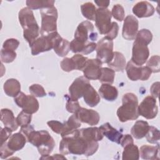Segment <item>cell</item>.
Returning <instances> with one entry per match:
<instances>
[{"label": "cell", "instance_id": "obj_9", "mask_svg": "<svg viewBox=\"0 0 160 160\" xmlns=\"http://www.w3.org/2000/svg\"><path fill=\"white\" fill-rule=\"evenodd\" d=\"M149 56V51L148 44L138 39H135L132 46L131 61L137 66H142L148 60Z\"/></svg>", "mask_w": 160, "mask_h": 160}, {"label": "cell", "instance_id": "obj_49", "mask_svg": "<svg viewBox=\"0 0 160 160\" xmlns=\"http://www.w3.org/2000/svg\"><path fill=\"white\" fill-rule=\"evenodd\" d=\"M111 23H112L111 28L110 29L109 31L108 32V34L106 35L105 37L109 39L113 40L118 36V31H119V26H118V24H117V22H112Z\"/></svg>", "mask_w": 160, "mask_h": 160}, {"label": "cell", "instance_id": "obj_39", "mask_svg": "<svg viewBox=\"0 0 160 160\" xmlns=\"http://www.w3.org/2000/svg\"><path fill=\"white\" fill-rule=\"evenodd\" d=\"M64 97L66 98V110L71 113H76L77 111L81 108L79 106V103L78 100L73 99L70 98V96L66 94Z\"/></svg>", "mask_w": 160, "mask_h": 160}, {"label": "cell", "instance_id": "obj_47", "mask_svg": "<svg viewBox=\"0 0 160 160\" xmlns=\"http://www.w3.org/2000/svg\"><path fill=\"white\" fill-rule=\"evenodd\" d=\"M61 68L65 72H70L75 69L74 65L71 58H65L61 62Z\"/></svg>", "mask_w": 160, "mask_h": 160}, {"label": "cell", "instance_id": "obj_48", "mask_svg": "<svg viewBox=\"0 0 160 160\" xmlns=\"http://www.w3.org/2000/svg\"><path fill=\"white\" fill-rule=\"evenodd\" d=\"M14 153V151H11L8 146L6 141L3 144H1L0 148V157L1 159H6L9 156H12Z\"/></svg>", "mask_w": 160, "mask_h": 160}, {"label": "cell", "instance_id": "obj_31", "mask_svg": "<svg viewBox=\"0 0 160 160\" xmlns=\"http://www.w3.org/2000/svg\"><path fill=\"white\" fill-rule=\"evenodd\" d=\"M139 158V150L134 143L129 144L124 147L122 154L123 160H138Z\"/></svg>", "mask_w": 160, "mask_h": 160}, {"label": "cell", "instance_id": "obj_53", "mask_svg": "<svg viewBox=\"0 0 160 160\" xmlns=\"http://www.w3.org/2000/svg\"><path fill=\"white\" fill-rule=\"evenodd\" d=\"M94 2L97 4L99 8H107L109 6L110 1H94Z\"/></svg>", "mask_w": 160, "mask_h": 160}, {"label": "cell", "instance_id": "obj_17", "mask_svg": "<svg viewBox=\"0 0 160 160\" xmlns=\"http://www.w3.org/2000/svg\"><path fill=\"white\" fill-rule=\"evenodd\" d=\"M74 114L80 122L87 123L90 126L98 124L100 119L99 114L97 111L84 108L81 107Z\"/></svg>", "mask_w": 160, "mask_h": 160}, {"label": "cell", "instance_id": "obj_11", "mask_svg": "<svg viewBox=\"0 0 160 160\" xmlns=\"http://www.w3.org/2000/svg\"><path fill=\"white\" fill-rule=\"evenodd\" d=\"M15 103L22 109V111L29 114H34L39 109V102L32 95H27L22 92L14 98Z\"/></svg>", "mask_w": 160, "mask_h": 160}, {"label": "cell", "instance_id": "obj_23", "mask_svg": "<svg viewBox=\"0 0 160 160\" xmlns=\"http://www.w3.org/2000/svg\"><path fill=\"white\" fill-rule=\"evenodd\" d=\"M1 121L5 127L11 129L12 131L17 130L18 128L19 125L16 118H15L12 111L9 109L4 108L1 110Z\"/></svg>", "mask_w": 160, "mask_h": 160}, {"label": "cell", "instance_id": "obj_35", "mask_svg": "<svg viewBox=\"0 0 160 160\" xmlns=\"http://www.w3.org/2000/svg\"><path fill=\"white\" fill-rule=\"evenodd\" d=\"M47 124L52 129L53 132H54L55 133L59 134L61 136L67 132L68 131H71L66 126L65 122L64 123H62L58 121L52 120V121H48L47 122Z\"/></svg>", "mask_w": 160, "mask_h": 160}, {"label": "cell", "instance_id": "obj_40", "mask_svg": "<svg viewBox=\"0 0 160 160\" xmlns=\"http://www.w3.org/2000/svg\"><path fill=\"white\" fill-rule=\"evenodd\" d=\"M135 39H138L148 45L152 41V34L149 30L142 29L138 32Z\"/></svg>", "mask_w": 160, "mask_h": 160}, {"label": "cell", "instance_id": "obj_7", "mask_svg": "<svg viewBox=\"0 0 160 160\" xmlns=\"http://www.w3.org/2000/svg\"><path fill=\"white\" fill-rule=\"evenodd\" d=\"M114 56L113 41L106 37L101 39L97 43L96 59L102 63H109Z\"/></svg>", "mask_w": 160, "mask_h": 160}, {"label": "cell", "instance_id": "obj_29", "mask_svg": "<svg viewBox=\"0 0 160 160\" xmlns=\"http://www.w3.org/2000/svg\"><path fill=\"white\" fill-rule=\"evenodd\" d=\"M149 126L147 121H137L131 129L132 136L137 139H142L147 134Z\"/></svg>", "mask_w": 160, "mask_h": 160}, {"label": "cell", "instance_id": "obj_32", "mask_svg": "<svg viewBox=\"0 0 160 160\" xmlns=\"http://www.w3.org/2000/svg\"><path fill=\"white\" fill-rule=\"evenodd\" d=\"M54 1L52 0H28L27 7L31 9H46L54 7Z\"/></svg>", "mask_w": 160, "mask_h": 160}, {"label": "cell", "instance_id": "obj_26", "mask_svg": "<svg viewBox=\"0 0 160 160\" xmlns=\"http://www.w3.org/2000/svg\"><path fill=\"white\" fill-rule=\"evenodd\" d=\"M80 134L86 140L89 141H99L103 138V135L97 127H90L79 129Z\"/></svg>", "mask_w": 160, "mask_h": 160}, {"label": "cell", "instance_id": "obj_41", "mask_svg": "<svg viewBox=\"0 0 160 160\" xmlns=\"http://www.w3.org/2000/svg\"><path fill=\"white\" fill-rule=\"evenodd\" d=\"M147 67H148L152 72H159L160 66V57L158 55H154L150 58L147 62Z\"/></svg>", "mask_w": 160, "mask_h": 160}, {"label": "cell", "instance_id": "obj_37", "mask_svg": "<svg viewBox=\"0 0 160 160\" xmlns=\"http://www.w3.org/2000/svg\"><path fill=\"white\" fill-rule=\"evenodd\" d=\"M71 59L73 61L75 69L82 71V69L86 66L88 58L87 57L82 56V54H76L71 58Z\"/></svg>", "mask_w": 160, "mask_h": 160}, {"label": "cell", "instance_id": "obj_42", "mask_svg": "<svg viewBox=\"0 0 160 160\" xmlns=\"http://www.w3.org/2000/svg\"><path fill=\"white\" fill-rule=\"evenodd\" d=\"M16 58V52L15 51H10L2 49L1 50V60L2 62L10 63L12 62Z\"/></svg>", "mask_w": 160, "mask_h": 160}, {"label": "cell", "instance_id": "obj_15", "mask_svg": "<svg viewBox=\"0 0 160 160\" xmlns=\"http://www.w3.org/2000/svg\"><path fill=\"white\" fill-rule=\"evenodd\" d=\"M102 64L98 59H88L85 67L82 69L84 77L88 80L99 79Z\"/></svg>", "mask_w": 160, "mask_h": 160}, {"label": "cell", "instance_id": "obj_13", "mask_svg": "<svg viewBox=\"0 0 160 160\" xmlns=\"http://www.w3.org/2000/svg\"><path fill=\"white\" fill-rule=\"evenodd\" d=\"M138 111L139 115L146 119H151L156 118L158 112L156 98L152 96H146L138 105Z\"/></svg>", "mask_w": 160, "mask_h": 160}, {"label": "cell", "instance_id": "obj_4", "mask_svg": "<svg viewBox=\"0 0 160 160\" xmlns=\"http://www.w3.org/2000/svg\"><path fill=\"white\" fill-rule=\"evenodd\" d=\"M122 106L117 110V116L122 122L136 120L139 117L138 111V99L137 96L131 92L124 94L122 98Z\"/></svg>", "mask_w": 160, "mask_h": 160}, {"label": "cell", "instance_id": "obj_25", "mask_svg": "<svg viewBox=\"0 0 160 160\" xmlns=\"http://www.w3.org/2000/svg\"><path fill=\"white\" fill-rule=\"evenodd\" d=\"M99 94L108 101H113L118 96L117 88L109 84H102L99 89Z\"/></svg>", "mask_w": 160, "mask_h": 160}, {"label": "cell", "instance_id": "obj_10", "mask_svg": "<svg viewBox=\"0 0 160 160\" xmlns=\"http://www.w3.org/2000/svg\"><path fill=\"white\" fill-rule=\"evenodd\" d=\"M126 71L128 78L133 81L148 80L152 73L151 69L147 66H137L129 61L126 66Z\"/></svg>", "mask_w": 160, "mask_h": 160}, {"label": "cell", "instance_id": "obj_43", "mask_svg": "<svg viewBox=\"0 0 160 160\" xmlns=\"http://www.w3.org/2000/svg\"><path fill=\"white\" fill-rule=\"evenodd\" d=\"M111 15L115 19L118 20V21L121 22L123 21L125 15L124 8L119 4H115L112 9Z\"/></svg>", "mask_w": 160, "mask_h": 160}, {"label": "cell", "instance_id": "obj_52", "mask_svg": "<svg viewBox=\"0 0 160 160\" xmlns=\"http://www.w3.org/2000/svg\"><path fill=\"white\" fill-rule=\"evenodd\" d=\"M134 143L133 141V139L131 136V135L130 134H125L124 136H122L121 140V145L122 148H124V146H126V145H128L129 144H132Z\"/></svg>", "mask_w": 160, "mask_h": 160}, {"label": "cell", "instance_id": "obj_27", "mask_svg": "<svg viewBox=\"0 0 160 160\" xmlns=\"http://www.w3.org/2000/svg\"><path fill=\"white\" fill-rule=\"evenodd\" d=\"M84 102L90 107H94L97 106L100 102L99 94L96 91L94 88L89 84L82 96Z\"/></svg>", "mask_w": 160, "mask_h": 160}, {"label": "cell", "instance_id": "obj_12", "mask_svg": "<svg viewBox=\"0 0 160 160\" xmlns=\"http://www.w3.org/2000/svg\"><path fill=\"white\" fill-rule=\"evenodd\" d=\"M111 12L107 8L96 9L95 18L96 26L101 34L106 35L111 28Z\"/></svg>", "mask_w": 160, "mask_h": 160}, {"label": "cell", "instance_id": "obj_34", "mask_svg": "<svg viewBox=\"0 0 160 160\" xmlns=\"http://www.w3.org/2000/svg\"><path fill=\"white\" fill-rule=\"evenodd\" d=\"M115 77V71L109 68H101V75L99 80L102 84H111L114 82Z\"/></svg>", "mask_w": 160, "mask_h": 160}, {"label": "cell", "instance_id": "obj_36", "mask_svg": "<svg viewBox=\"0 0 160 160\" xmlns=\"http://www.w3.org/2000/svg\"><path fill=\"white\" fill-rule=\"evenodd\" d=\"M159 131L156 128L149 126L148 131L146 134L145 137L148 142L151 144H159Z\"/></svg>", "mask_w": 160, "mask_h": 160}, {"label": "cell", "instance_id": "obj_21", "mask_svg": "<svg viewBox=\"0 0 160 160\" xmlns=\"http://www.w3.org/2000/svg\"><path fill=\"white\" fill-rule=\"evenodd\" d=\"M97 44L94 42H89L82 44L74 39L70 42L71 50L74 53L80 52L83 54H88L93 52L96 49Z\"/></svg>", "mask_w": 160, "mask_h": 160}, {"label": "cell", "instance_id": "obj_2", "mask_svg": "<svg viewBox=\"0 0 160 160\" xmlns=\"http://www.w3.org/2000/svg\"><path fill=\"white\" fill-rule=\"evenodd\" d=\"M20 132L25 136L28 142L37 147L39 153L42 156H49L52 152L55 146V142L47 131H35L29 124L21 128Z\"/></svg>", "mask_w": 160, "mask_h": 160}, {"label": "cell", "instance_id": "obj_30", "mask_svg": "<svg viewBox=\"0 0 160 160\" xmlns=\"http://www.w3.org/2000/svg\"><path fill=\"white\" fill-rule=\"evenodd\" d=\"M109 67L114 71L123 72L126 68V58L124 56L119 52H114V56L111 62L108 63Z\"/></svg>", "mask_w": 160, "mask_h": 160}, {"label": "cell", "instance_id": "obj_45", "mask_svg": "<svg viewBox=\"0 0 160 160\" xmlns=\"http://www.w3.org/2000/svg\"><path fill=\"white\" fill-rule=\"evenodd\" d=\"M19 45V41L14 38L6 39L2 45V49L10 51H15Z\"/></svg>", "mask_w": 160, "mask_h": 160}, {"label": "cell", "instance_id": "obj_24", "mask_svg": "<svg viewBox=\"0 0 160 160\" xmlns=\"http://www.w3.org/2000/svg\"><path fill=\"white\" fill-rule=\"evenodd\" d=\"M139 156L143 159L154 160L159 159L158 154L159 150V144L156 146L143 145L140 148Z\"/></svg>", "mask_w": 160, "mask_h": 160}, {"label": "cell", "instance_id": "obj_51", "mask_svg": "<svg viewBox=\"0 0 160 160\" xmlns=\"http://www.w3.org/2000/svg\"><path fill=\"white\" fill-rule=\"evenodd\" d=\"M159 82H154L150 88V92L152 97L154 98H158L159 95Z\"/></svg>", "mask_w": 160, "mask_h": 160}, {"label": "cell", "instance_id": "obj_28", "mask_svg": "<svg viewBox=\"0 0 160 160\" xmlns=\"http://www.w3.org/2000/svg\"><path fill=\"white\" fill-rule=\"evenodd\" d=\"M3 89L7 96L15 98L21 92V84L16 79H8L4 82Z\"/></svg>", "mask_w": 160, "mask_h": 160}, {"label": "cell", "instance_id": "obj_33", "mask_svg": "<svg viewBox=\"0 0 160 160\" xmlns=\"http://www.w3.org/2000/svg\"><path fill=\"white\" fill-rule=\"evenodd\" d=\"M82 14L84 18L91 21H95L96 8L95 6L91 2L82 4L81 6Z\"/></svg>", "mask_w": 160, "mask_h": 160}, {"label": "cell", "instance_id": "obj_5", "mask_svg": "<svg viewBox=\"0 0 160 160\" xmlns=\"http://www.w3.org/2000/svg\"><path fill=\"white\" fill-rule=\"evenodd\" d=\"M41 27L40 34L41 36H46L50 33L57 31V9L52 8L41 9Z\"/></svg>", "mask_w": 160, "mask_h": 160}, {"label": "cell", "instance_id": "obj_38", "mask_svg": "<svg viewBox=\"0 0 160 160\" xmlns=\"http://www.w3.org/2000/svg\"><path fill=\"white\" fill-rule=\"evenodd\" d=\"M32 119V115L31 114L27 113L24 111H22L19 113L16 118V121L18 124L21 126V128L27 126L30 124Z\"/></svg>", "mask_w": 160, "mask_h": 160}, {"label": "cell", "instance_id": "obj_18", "mask_svg": "<svg viewBox=\"0 0 160 160\" xmlns=\"http://www.w3.org/2000/svg\"><path fill=\"white\" fill-rule=\"evenodd\" d=\"M154 12L155 9L153 6L146 1L137 2L132 8L133 14L139 18L152 16Z\"/></svg>", "mask_w": 160, "mask_h": 160}, {"label": "cell", "instance_id": "obj_46", "mask_svg": "<svg viewBox=\"0 0 160 160\" xmlns=\"http://www.w3.org/2000/svg\"><path fill=\"white\" fill-rule=\"evenodd\" d=\"M66 126L68 127V128L71 130H73L75 129L79 128L81 126V123L77 118L76 115L74 114L71 116H70L68 121L65 122Z\"/></svg>", "mask_w": 160, "mask_h": 160}, {"label": "cell", "instance_id": "obj_50", "mask_svg": "<svg viewBox=\"0 0 160 160\" xmlns=\"http://www.w3.org/2000/svg\"><path fill=\"white\" fill-rule=\"evenodd\" d=\"M12 132V131L7 127L4 126V128H1V144H3L4 142L7 141V140L11 136Z\"/></svg>", "mask_w": 160, "mask_h": 160}, {"label": "cell", "instance_id": "obj_14", "mask_svg": "<svg viewBox=\"0 0 160 160\" xmlns=\"http://www.w3.org/2000/svg\"><path fill=\"white\" fill-rule=\"evenodd\" d=\"M138 20L132 15H128L124 19L122 35L126 40H134L138 32Z\"/></svg>", "mask_w": 160, "mask_h": 160}, {"label": "cell", "instance_id": "obj_22", "mask_svg": "<svg viewBox=\"0 0 160 160\" xmlns=\"http://www.w3.org/2000/svg\"><path fill=\"white\" fill-rule=\"evenodd\" d=\"M26 141L27 139L25 136L19 132L11 135L6 142L8 148L15 152V151L23 148Z\"/></svg>", "mask_w": 160, "mask_h": 160}, {"label": "cell", "instance_id": "obj_44", "mask_svg": "<svg viewBox=\"0 0 160 160\" xmlns=\"http://www.w3.org/2000/svg\"><path fill=\"white\" fill-rule=\"evenodd\" d=\"M29 89L31 95L35 97L42 98L46 96V92H45L44 88L40 84H33L29 86Z\"/></svg>", "mask_w": 160, "mask_h": 160}, {"label": "cell", "instance_id": "obj_16", "mask_svg": "<svg viewBox=\"0 0 160 160\" xmlns=\"http://www.w3.org/2000/svg\"><path fill=\"white\" fill-rule=\"evenodd\" d=\"M90 84L89 80L84 76L77 78L69 88V93L71 98L78 100L82 97L87 86Z\"/></svg>", "mask_w": 160, "mask_h": 160}, {"label": "cell", "instance_id": "obj_20", "mask_svg": "<svg viewBox=\"0 0 160 160\" xmlns=\"http://www.w3.org/2000/svg\"><path fill=\"white\" fill-rule=\"evenodd\" d=\"M53 49L57 55L60 57H64L71 50L70 42L63 39L58 32L54 39Z\"/></svg>", "mask_w": 160, "mask_h": 160}, {"label": "cell", "instance_id": "obj_6", "mask_svg": "<svg viewBox=\"0 0 160 160\" xmlns=\"http://www.w3.org/2000/svg\"><path fill=\"white\" fill-rule=\"evenodd\" d=\"M98 38L97 32L94 31V26L89 21H82L78 26L74 32V39L82 44L95 41Z\"/></svg>", "mask_w": 160, "mask_h": 160}, {"label": "cell", "instance_id": "obj_8", "mask_svg": "<svg viewBox=\"0 0 160 160\" xmlns=\"http://www.w3.org/2000/svg\"><path fill=\"white\" fill-rule=\"evenodd\" d=\"M57 33L58 32L56 31L37 38L29 45L31 49V54L36 56L41 52L48 51L53 49L54 39Z\"/></svg>", "mask_w": 160, "mask_h": 160}, {"label": "cell", "instance_id": "obj_3", "mask_svg": "<svg viewBox=\"0 0 160 160\" xmlns=\"http://www.w3.org/2000/svg\"><path fill=\"white\" fill-rule=\"evenodd\" d=\"M18 18L23 29V37L30 45L37 39L40 33V29L33 12L28 7L23 8L19 12Z\"/></svg>", "mask_w": 160, "mask_h": 160}, {"label": "cell", "instance_id": "obj_1", "mask_svg": "<svg viewBox=\"0 0 160 160\" xmlns=\"http://www.w3.org/2000/svg\"><path fill=\"white\" fill-rule=\"evenodd\" d=\"M59 143V151L66 155L72 154L75 155H84L90 156L93 155L99 148L98 141H89L80 134L79 129H75L64 133L62 136Z\"/></svg>", "mask_w": 160, "mask_h": 160}, {"label": "cell", "instance_id": "obj_19", "mask_svg": "<svg viewBox=\"0 0 160 160\" xmlns=\"http://www.w3.org/2000/svg\"><path fill=\"white\" fill-rule=\"evenodd\" d=\"M99 129L102 135L105 136L111 141L117 144L121 143V140L123 136L122 134L113 128L109 122L102 124Z\"/></svg>", "mask_w": 160, "mask_h": 160}]
</instances>
